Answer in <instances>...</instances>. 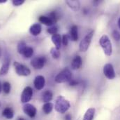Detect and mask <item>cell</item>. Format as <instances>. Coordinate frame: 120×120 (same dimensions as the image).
Returning <instances> with one entry per match:
<instances>
[{
    "label": "cell",
    "mask_w": 120,
    "mask_h": 120,
    "mask_svg": "<svg viewBox=\"0 0 120 120\" xmlns=\"http://www.w3.org/2000/svg\"><path fill=\"white\" fill-rule=\"evenodd\" d=\"M78 82H77L76 80H71L69 82V85L70 86H72V87H75V86H77L78 85Z\"/></svg>",
    "instance_id": "cell-31"
},
{
    "label": "cell",
    "mask_w": 120,
    "mask_h": 120,
    "mask_svg": "<svg viewBox=\"0 0 120 120\" xmlns=\"http://www.w3.org/2000/svg\"><path fill=\"white\" fill-rule=\"evenodd\" d=\"M82 58L80 56H76L74 57V58L71 62V68L73 70H78L80 68V67L82 66Z\"/></svg>",
    "instance_id": "cell-12"
},
{
    "label": "cell",
    "mask_w": 120,
    "mask_h": 120,
    "mask_svg": "<svg viewBox=\"0 0 120 120\" xmlns=\"http://www.w3.org/2000/svg\"><path fill=\"white\" fill-rule=\"evenodd\" d=\"M1 102H0V108H1Z\"/></svg>",
    "instance_id": "cell-37"
},
{
    "label": "cell",
    "mask_w": 120,
    "mask_h": 120,
    "mask_svg": "<svg viewBox=\"0 0 120 120\" xmlns=\"http://www.w3.org/2000/svg\"><path fill=\"white\" fill-rule=\"evenodd\" d=\"M48 17H50V18L52 20V21H53L55 23H57V20H58V18H59L58 15H57L55 12H51V13L48 15Z\"/></svg>",
    "instance_id": "cell-27"
},
{
    "label": "cell",
    "mask_w": 120,
    "mask_h": 120,
    "mask_svg": "<svg viewBox=\"0 0 120 120\" xmlns=\"http://www.w3.org/2000/svg\"><path fill=\"white\" fill-rule=\"evenodd\" d=\"M66 3L69 6V8H71L74 11H79V9L80 8V3L79 1H76V0H67V1H66Z\"/></svg>",
    "instance_id": "cell-13"
},
{
    "label": "cell",
    "mask_w": 120,
    "mask_h": 120,
    "mask_svg": "<svg viewBox=\"0 0 120 120\" xmlns=\"http://www.w3.org/2000/svg\"><path fill=\"white\" fill-rule=\"evenodd\" d=\"M112 37L115 40L119 41H120V32L117 30H114L112 32Z\"/></svg>",
    "instance_id": "cell-28"
},
{
    "label": "cell",
    "mask_w": 120,
    "mask_h": 120,
    "mask_svg": "<svg viewBox=\"0 0 120 120\" xmlns=\"http://www.w3.org/2000/svg\"><path fill=\"white\" fill-rule=\"evenodd\" d=\"M22 110L24 113L26 114L27 116H29L30 118H34L36 115V112H37L36 108H35V106H34L31 104L25 103L23 105Z\"/></svg>",
    "instance_id": "cell-9"
},
{
    "label": "cell",
    "mask_w": 120,
    "mask_h": 120,
    "mask_svg": "<svg viewBox=\"0 0 120 120\" xmlns=\"http://www.w3.org/2000/svg\"><path fill=\"white\" fill-rule=\"evenodd\" d=\"M50 54L52 56V58H55V59L60 58V56H61V53H60V50L56 49L55 47L51 48V49H50Z\"/></svg>",
    "instance_id": "cell-23"
},
{
    "label": "cell",
    "mask_w": 120,
    "mask_h": 120,
    "mask_svg": "<svg viewBox=\"0 0 120 120\" xmlns=\"http://www.w3.org/2000/svg\"><path fill=\"white\" fill-rule=\"evenodd\" d=\"M52 98H53V94L50 91H45L43 94V102H45V103H50L52 100Z\"/></svg>",
    "instance_id": "cell-20"
},
{
    "label": "cell",
    "mask_w": 120,
    "mask_h": 120,
    "mask_svg": "<svg viewBox=\"0 0 120 120\" xmlns=\"http://www.w3.org/2000/svg\"><path fill=\"white\" fill-rule=\"evenodd\" d=\"M14 67H15V72L19 76H24V77H27L29 76L31 74V70H30L29 67H27V66L18 62H14L13 63Z\"/></svg>",
    "instance_id": "cell-5"
},
{
    "label": "cell",
    "mask_w": 120,
    "mask_h": 120,
    "mask_svg": "<svg viewBox=\"0 0 120 120\" xmlns=\"http://www.w3.org/2000/svg\"><path fill=\"white\" fill-rule=\"evenodd\" d=\"M118 27L120 28V18H119V20H118Z\"/></svg>",
    "instance_id": "cell-34"
},
{
    "label": "cell",
    "mask_w": 120,
    "mask_h": 120,
    "mask_svg": "<svg viewBox=\"0 0 120 120\" xmlns=\"http://www.w3.org/2000/svg\"><path fill=\"white\" fill-rule=\"evenodd\" d=\"M71 108L70 102L66 99L64 96L59 95L55 100V110L60 114L66 113Z\"/></svg>",
    "instance_id": "cell-1"
},
{
    "label": "cell",
    "mask_w": 120,
    "mask_h": 120,
    "mask_svg": "<svg viewBox=\"0 0 120 120\" xmlns=\"http://www.w3.org/2000/svg\"><path fill=\"white\" fill-rule=\"evenodd\" d=\"M33 54H34V49L30 46H27V49H25L24 54H23V56L25 58H31L33 56Z\"/></svg>",
    "instance_id": "cell-24"
},
{
    "label": "cell",
    "mask_w": 120,
    "mask_h": 120,
    "mask_svg": "<svg viewBox=\"0 0 120 120\" xmlns=\"http://www.w3.org/2000/svg\"><path fill=\"white\" fill-rule=\"evenodd\" d=\"M99 44L103 50L104 54L108 56H110L112 54V43L108 37V35L103 34L99 39Z\"/></svg>",
    "instance_id": "cell-2"
},
{
    "label": "cell",
    "mask_w": 120,
    "mask_h": 120,
    "mask_svg": "<svg viewBox=\"0 0 120 120\" xmlns=\"http://www.w3.org/2000/svg\"><path fill=\"white\" fill-rule=\"evenodd\" d=\"M80 120V118L79 117V118H78V120Z\"/></svg>",
    "instance_id": "cell-38"
},
{
    "label": "cell",
    "mask_w": 120,
    "mask_h": 120,
    "mask_svg": "<svg viewBox=\"0 0 120 120\" xmlns=\"http://www.w3.org/2000/svg\"><path fill=\"white\" fill-rule=\"evenodd\" d=\"M41 25L39 23H35L30 27V32L33 36H38L41 32Z\"/></svg>",
    "instance_id": "cell-16"
},
{
    "label": "cell",
    "mask_w": 120,
    "mask_h": 120,
    "mask_svg": "<svg viewBox=\"0 0 120 120\" xmlns=\"http://www.w3.org/2000/svg\"><path fill=\"white\" fill-rule=\"evenodd\" d=\"M38 21H39L40 23H43V25H45L46 26H49V27H51L55 24V23L52 21V20L50 17L45 16H40L39 18H38Z\"/></svg>",
    "instance_id": "cell-17"
},
{
    "label": "cell",
    "mask_w": 120,
    "mask_h": 120,
    "mask_svg": "<svg viewBox=\"0 0 120 120\" xmlns=\"http://www.w3.org/2000/svg\"><path fill=\"white\" fill-rule=\"evenodd\" d=\"M2 116L8 120H11L14 117V112L11 108H6L2 112Z\"/></svg>",
    "instance_id": "cell-19"
},
{
    "label": "cell",
    "mask_w": 120,
    "mask_h": 120,
    "mask_svg": "<svg viewBox=\"0 0 120 120\" xmlns=\"http://www.w3.org/2000/svg\"><path fill=\"white\" fill-rule=\"evenodd\" d=\"M94 34V31L91 30L90 32L88 34H87L85 35V37L81 40L80 45H79V49L80 51L82 52H85L88 50L89 47H90L91 42V39L93 38Z\"/></svg>",
    "instance_id": "cell-4"
},
{
    "label": "cell",
    "mask_w": 120,
    "mask_h": 120,
    "mask_svg": "<svg viewBox=\"0 0 120 120\" xmlns=\"http://www.w3.org/2000/svg\"><path fill=\"white\" fill-rule=\"evenodd\" d=\"M1 84L0 83V93H1Z\"/></svg>",
    "instance_id": "cell-36"
},
{
    "label": "cell",
    "mask_w": 120,
    "mask_h": 120,
    "mask_svg": "<svg viewBox=\"0 0 120 120\" xmlns=\"http://www.w3.org/2000/svg\"><path fill=\"white\" fill-rule=\"evenodd\" d=\"M25 3V0H13L12 1V4L13 6H21L22 4H23Z\"/></svg>",
    "instance_id": "cell-29"
},
{
    "label": "cell",
    "mask_w": 120,
    "mask_h": 120,
    "mask_svg": "<svg viewBox=\"0 0 120 120\" xmlns=\"http://www.w3.org/2000/svg\"><path fill=\"white\" fill-rule=\"evenodd\" d=\"M69 37L72 41H78V29L77 25H74L71 28Z\"/></svg>",
    "instance_id": "cell-14"
},
{
    "label": "cell",
    "mask_w": 120,
    "mask_h": 120,
    "mask_svg": "<svg viewBox=\"0 0 120 120\" xmlns=\"http://www.w3.org/2000/svg\"><path fill=\"white\" fill-rule=\"evenodd\" d=\"M57 31H58V28H57V27H56V26H51V27H49L48 29L47 30V32H48L49 34H52V35H53V34H57Z\"/></svg>",
    "instance_id": "cell-26"
},
{
    "label": "cell",
    "mask_w": 120,
    "mask_h": 120,
    "mask_svg": "<svg viewBox=\"0 0 120 120\" xmlns=\"http://www.w3.org/2000/svg\"><path fill=\"white\" fill-rule=\"evenodd\" d=\"M51 40H52L53 44L55 45V47L60 50L61 48V35L60 34L57 33V34L52 35Z\"/></svg>",
    "instance_id": "cell-15"
},
{
    "label": "cell",
    "mask_w": 120,
    "mask_h": 120,
    "mask_svg": "<svg viewBox=\"0 0 120 120\" xmlns=\"http://www.w3.org/2000/svg\"><path fill=\"white\" fill-rule=\"evenodd\" d=\"M10 67V59L8 57H6L0 70V75H5L8 73Z\"/></svg>",
    "instance_id": "cell-11"
},
{
    "label": "cell",
    "mask_w": 120,
    "mask_h": 120,
    "mask_svg": "<svg viewBox=\"0 0 120 120\" xmlns=\"http://www.w3.org/2000/svg\"><path fill=\"white\" fill-rule=\"evenodd\" d=\"M95 112H96L95 108H89L85 113L82 120H93L95 115Z\"/></svg>",
    "instance_id": "cell-18"
},
{
    "label": "cell",
    "mask_w": 120,
    "mask_h": 120,
    "mask_svg": "<svg viewBox=\"0 0 120 120\" xmlns=\"http://www.w3.org/2000/svg\"><path fill=\"white\" fill-rule=\"evenodd\" d=\"M33 95V89L30 87H27L22 91L21 94L20 100L22 103H28L32 98Z\"/></svg>",
    "instance_id": "cell-8"
},
{
    "label": "cell",
    "mask_w": 120,
    "mask_h": 120,
    "mask_svg": "<svg viewBox=\"0 0 120 120\" xmlns=\"http://www.w3.org/2000/svg\"><path fill=\"white\" fill-rule=\"evenodd\" d=\"M46 62V58L44 56L35 57L31 60V66L36 70H41Z\"/></svg>",
    "instance_id": "cell-7"
},
{
    "label": "cell",
    "mask_w": 120,
    "mask_h": 120,
    "mask_svg": "<svg viewBox=\"0 0 120 120\" xmlns=\"http://www.w3.org/2000/svg\"><path fill=\"white\" fill-rule=\"evenodd\" d=\"M71 77L72 73L71 70L68 68H64L55 77V81L58 84L65 83L67 82H70L71 80Z\"/></svg>",
    "instance_id": "cell-3"
},
{
    "label": "cell",
    "mask_w": 120,
    "mask_h": 120,
    "mask_svg": "<svg viewBox=\"0 0 120 120\" xmlns=\"http://www.w3.org/2000/svg\"><path fill=\"white\" fill-rule=\"evenodd\" d=\"M3 90L6 94H8L11 91V84L8 82H6L3 84Z\"/></svg>",
    "instance_id": "cell-25"
},
{
    "label": "cell",
    "mask_w": 120,
    "mask_h": 120,
    "mask_svg": "<svg viewBox=\"0 0 120 120\" xmlns=\"http://www.w3.org/2000/svg\"><path fill=\"white\" fill-rule=\"evenodd\" d=\"M18 120H25V119H24V118H22V117H20V118L18 119Z\"/></svg>",
    "instance_id": "cell-35"
},
{
    "label": "cell",
    "mask_w": 120,
    "mask_h": 120,
    "mask_svg": "<svg viewBox=\"0 0 120 120\" xmlns=\"http://www.w3.org/2000/svg\"><path fill=\"white\" fill-rule=\"evenodd\" d=\"M61 42L63 43L64 46H67L68 44V37L67 34H64L61 39Z\"/></svg>",
    "instance_id": "cell-30"
},
{
    "label": "cell",
    "mask_w": 120,
    "mask_h": 120,
    "mask_svg": "<svg viewBox=\"0 0 120 120\" xmlns=\"http://www.w3.org/2000/svg\"><path fill=\"white\" fill-rule=\"evenodd\" d=\"M65 120H72V116L70 114H66L65 117H64Z\"/></svg>",
    "instance_id": "cell-32"
},
{
    "label": "cell",
    "mask_w": 120,
    "mask_h": 120,
    "mask_svg": "<svg viewBox=\"0 0 120 120\" xmlns=\"http://www.w3.org/2000/svg\"><path fill=\"white\" fill-rule=\"evenodd\" d=\"M27 46L26 43L25 41H20L18 44V53L20 54H21V55H23L25 49H27Z\"/></svg>",
    "instance_id": "cell-22"
},
{
    "label": "cell",
    "mask_w": 120,
    "mask_h": 120,
    "mask_svg": "<svg viewBox=\"0 0 120 120\" xmlns=\"http://www.w3.org/2000/svg\"><path fill=\"white\" fill-rule=\"evenodd\" d=\"M53 104L51 103H46L43 106V111L45 115H49L52 112L53 110Z\"/></svg>",
    "instance_id": "cell-21"
},
{
    "label": "cell",
    "mask_w": 120,
    "mask_h": 120,
    "mask_svg": "<svg viewBox=\"0 0 120 120\" xmlns=\"http://www.w3.org/2000/svg\"><path fill=\"white\" fill-rule=\"evenodd\" d=\"M45 84V77L42 75H38L35 77L34 81V85L36 90H41L44 88Z\"/></svg>",
    "instance_id": "cell-10"
},
{
    "label": "cell",
    "mask_w": 120,
    "mask_h": 120,
    "mask_svg": "<svg viewBox=\"0 0 120 120\" xmlns=\"http://www.w3.org/2000/svg\"><path fill=\"white\" fill-rule=\"evenodd\" d=\"M7 1V0H0V4H4L6 3Z\"/></svg>",
    "instance_id": "cell-33"
},
{
    "label": "cell",
    "mask_w": 120,
    "mask_h": 120,
    "mask_svg": "<svg viewBox=\"0 0 120 120\" xmlns=\"http://www.w3.org/2000/svg\"><path fill=\"white\" fill-rule=\"evenodd\" d=\"M103 74L105 76V77L108 78V79H113L116 77L114 67L111 63L105 64L103 67Z\"/></svg>",
    "instance_id": "cell-6"
}]
</instances>
